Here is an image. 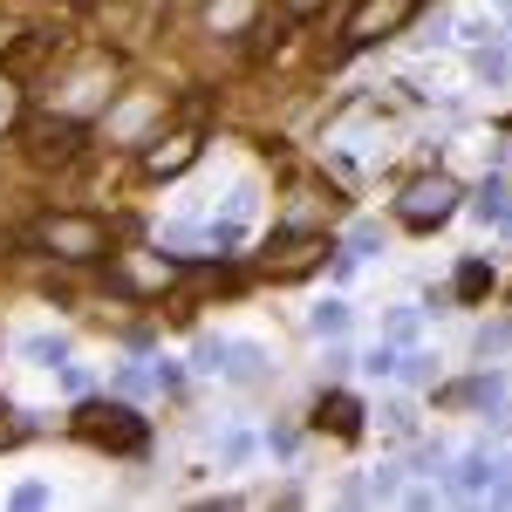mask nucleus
<instances>
[{
  "label": "nucleus",
  "mask_w": 512,
  "mask_h": 512,
  "mask_svg": "<svg viewBox=\"0 0 512 512\" xmlns=\"http://www.w3.org/2000/svg\"><path fill=\"white\" fill-rule=\"evenodd\" d=\"M28 246L48 253V260L82 267V260H103V253H110V226H103L96 212H48V219H35Z\"/></svg>",
  "instance_id": "1"
},
{
  "label": "nucleus",
  "mask_w": 512,
  "mask_h": 512,
  "mask_svg": "<svg viewBox=\"0 0 512 512\" xmlns=\"http://www.w3.org/2000/svg\"><path fill=\"white\" fill-rule=\"evenodd\" d=\"M76 431L89 437V444H103V451H123V458H137V451L151 444V424H144L130 403H82Z\"/></svg>",
  "instance_id": "2"
},
{
  "label": "nucleus",
  "mask_w": 512,
  "mask_h": 512,
  "mask_svg": "<svg viewBox=\"0 0 512 512\" xmlns=\"http://www.w3.org/2000/svg\"><path fill=\"white\" fill-rule=\"evenodd\" d=\"M171 280H178V260H171V253H151V246L110 253V294H123V301H151Z\"/></svg>",
  "instance_id": "3"
},
{
  "label": "nucleus",
  "mask_w": 512,
  "mask_h": 512,
  "mask_svg": "<svg viewBox=\"0 0 512 512\" xmlns=\"http://www.w3.org/2000/svg\"><path fill=\"white\" fill-rule=\"evenodd\" d=\"M21 144H28L35 164H76L82 151H89V123L69 117V110H48V117L21 123Z\"/></svg>",
  "instance_id": "4"
},
{
  "label": "nucleus",
  "mask_w": 512,
  "mask_h": 512,
  "mask_svg": "<svg viewBox=\"0 0 512 512\" xmlns=\"http://www.w3.org/2000/svg\"><path fill=\"white\" fill-rule=\"evenodd\" d=\"M458 185L444 178V171H431V178H417V185H403V198H396V219L410 226V233H431V226H444L451 212H458Z\"/></svg>",
  "instance_id": "5"
},
{
  "label": "nucleus",
  "mask_w": 512,
  "mask_h": 512,
  "mask_svg": "<svg viewBox=\"0 0 512 512\" xmlns=\"http://www.w3.org/2000/svg\"><path fill=\"white\" fill-rule=\"evenodd\" d=\"M417 7H424V0H362L349 14V28H342V48H369V41L403 35V28L417 21Z\"/></svg>",
  "instance_id": "6"
},
{
  "label": "nucleus",
  "mask_w": 512,
  "mask_h": 512,
  "mask_svg": "<svg viewBox=\"0 0 512 512\" xmlns=\"http://www.w3.org/2000/svg\"><path fill=\"white\" fill-rule=\"evenodd\" d=\"M328 253H335V246H328L321 233H280V239H267V274L274 280H301V274H315Z\"/></svg>",
  "instance_id": "7"
},
{
  "label": "nucleus",
  "mask_w": 512,
  "mask_h": 512,
  "mask_svg": "<svg viewBox=\"0 0 512 512\" xmlns=\"http://www.w3.org/2000/svg\"><path fill=\"white\" fill-rule=\"evenodd\" d=\"M205 137L198 130H171V137H144V178H178L185 164H198Z\"/></svg>",
  "instance_id": "8"
},
{
  "label": "nucleus",
  "mask_w": 512,
  "mask_h": 512,
  "mask_svg": "<svg viewBox=\"0 0 512 512\" xmlns=\"http://www.w3.org/2000/svg\"><path fill=\"white\" fill-rule=\"evenodd\" d=\"M212 376H226V383H267V349H253V342H226V335H219Z\"/></svg>",
  "instance_id": "9"
},
{
  "label": "nucleus",
  "mask_w": 512,
  "mask_h": 512,
  "mask_svg": "<svg viewBox=\"0 0 512 512\" xmlns=\"http://www.w3.org/2000/svg\"><path fill=\"white\" fill-rule=\"evenodd\" d=\"M315 424H321V431H335V437H355V431H362V403L342 396V390H328L315 403Z\"/></svg>",
  "instance_id": "10"
},
{
  "label": "nucleus",
  "mask_w": 512,
  "mask_h": 512,
  "mask_svg": "<svg viewBox=\"0 0 512 512\" xmlns=\"http://www.w3.org/2000/svg\"><path fill=\"white\" fill-rule=\"evenodd\" d=\"M472 212L485 219V226H506L512 233V185L506 178H485V185L472 192Z\"/></svg>",
  "instance_id": "11"
},
{
  "label": "nucleus",
  "mask_w": 512,
  "mask_h": 512,
  "mask_svg": "<svg viewBox=\"0 0 512 512\" xmlns=\"http://www.w3.org/2000/svg\"><path fill=\"white\" fill-rule=\"evenodd\" d=\"M451 492H458V499H485V492H492V451H472V458L451 472Z\"/></svg>",
  "instance_id": "12"
},
{
  "label": "nucleus",
  "mask_w": 512,
  "mask_h": 512,
  "mask_svg": "<svg viewBox=\"0 0 512 512\" xmlns=\"http://www.w3.org/2000/svg\"><path fill=\"white\" fill-rule=\"evenodd\" d=\"M21 355H28L35 369H55V362H69V335H55V328H35V335L21 342Z\"/></svg>",
  "instance_id": "13"
},
{
  "label": "nucleus",
  "mask_w": 512,
  "mask_h": 512,
  "mask_svg": "<svg viewBox=\"0 0 512 512\" xmlns=\"http://www.w3.org/2000/svg\"><path fill=\"white\" fill-rule=\"evenodd\" d=\"M308 328H315L321 342H335V335H349V308L342 301H321L315 315H308Z\"/></svg>",
  "instance_id": "14"
},
{
  "label": "nucleus",
  "mask_w": 512,
  "mask_h": 512,
  "mask_svg": "<svg viewBox=\"0 0 512 512\" xmlns=\"http://www.w3.org/2000/svg\"><path fill=\"white\" fill-rule=\"evenodd\" d=\"M451 294H465V301L492 294V267H485V260H465V267H458V280H451Z\"/></svg>",
  "instance_id": "15"
},
{
  "label": "nucleus",
  "mask_w": 512,
  "mask_h": 512,
  "mask_svg": "<svg viewBox=\"0 0 512 512\" xmlns=\"http://www.w3.org/2000/svg\"><path fill=\"white\" fill-rule=\"evenodd\" d=\"M205 21H212V28H253V0H212Z\"/></svg>",
  "instance_id": "16"
},
{
  "label": "nucleus",
  "mask_w": 512,
  "mask_h": 512,
  "mask_svg": "<svg viewBox=\"0 0 512 512\" xmlns=\"http://www.w3.org/2000/svg\"><path fill=\"white\" fill-rule=\"evenodd\" d=\"M396 376H403V383H417V390H424V383H437V355H424V349L396 355Z\"/></svg>",
  "instance_id": "17"
},
{
  "label": "nucleus",
  "mask_w": 512,
  "mask_h": 512,
  "mask_svg": "<svg viewBox=\"0 0 512 512\" xmlns=\"http://www.w3.org/2000/svg\"><path fill=\"white\" fill-rule=\"evenodd\" d=\"M376 246H383V226H355V233L342 239V260H355V267H362V260L376 253Z\"/></svg>",
  "instance_id": "18"
},
{
  "label": "nucleus",
  "mask_w": 512,
  "mask_h": 512,
  "mask_svg": "<svg viewBox=\"0 0 512 512\" xmlns=\"http://www.w3.org/2000/svg\"><path fill=\"white\" fill-rule=\"evenodd\" d=\"M383 431H390V437H417V410H410L403 396H390V403H383Z\"/></svg>",
  "instance_id": "19"
},
{
  "label": "nucleus",
  "mask_w": 512,
  "mask_h": 512,
  "mask_svg": "<svg viewBox=\"0 0 512 512\" xmlns=\"http://www.w3.org/2000/svg\"><path fill=\"white\" fill-rule=\"evenodd\" d=\"M28 431H35V424H28V417H21L14 403H0V451H14V444H28Z\"/></svg>",
  "instance_id": "20"
},
{
  "label": "nucleus",
  "mask_w": 512,
  "mask_h": 512,
  "mask_svg": "<svg viewBox=\"0 0 512 512\" xmlns=\"http://www.w3.org/2000/svg\"><path fill=\"white\" fill-rule=\"evenodd\" d=\"M478 76H485V82H506L512 76V55L499 48V41H485V48H478Z\"/></svg>",
  "instance_id": "21"
},
{
  "label": "nucleus",
  "mask_w": 512,
  "mask_h": 512,
  "mask_svg": "<svg viewBox=\"0 0 512 512\" xmlns=\"http://www.w3.org/2000/svg\"><path fill=\"white\" fill-rule=\"evenodd\" d=\"M151 110H158V96H130V103H123V117H110V137H117V130H137Z\"/></svg>",
  "instance_id": "22"
},
{
  "label": "nucleus",
  "mask_w": 512,
  "mask_h": 512,
  "mask_svg": "<svg viewBox=\"0 0 512 512\" xmlns=\"http://www.w3.org/2000/svg\"><path fill=\"white\" fill-rule=\"evenodd\" d=\"M512 349V321H485L478 328V355H506Z\"/></svg>",
  "instance_id": "23"
},
{
  "label": "nucleus",
  "mask_w": 512,
  "mask_h": 512,
  "mask_svg": "<svg viewBox=\"0 0 512 512\" xmlns=\"http://www.w3.org/2000/svg\"><path fill=\"white\" fill-rule=\"evenodd\" d=\"M417 321H424V308H396V315L383 321V342H410V335H417Z\"/></svg>",
  "instance_id": "24"
},
{
  "label": "nucleus",
  "mask_w": 512,
  "mask_h": 512,
  "mask_svg": "<svg viewBox=\"0 0 512 512\" xmlns=\"http://www.w3.org/2000/svg\"><path fill=\"white\" fill-rule=\"evenodd\" d=\"M144 390H151V369L123 362V369H117V396H144Z\"/></svg>",
  "instance_id": "25"
},
{
  "label": "nucleus",
  "mask_w": 512,
  "mask_h": 512,
  "mask_svg": "<svg viewBox=\"0 0 512 512\" xmlns=\"http://www.w3.org/2000/svg\"><path fill=\"white\" fill-rule=\"evenodd\" d=\"M362 369H369V376H396V349H390V342H376V349L362 355Z\"/></svg>",
  "instance_id": "26"
},
{
  "label": "nucleus",
  "mask_w": 512,
  "mask_h": 512,
  "mask_svg": "<svg viewBox=\"0 0 512 512\" xmlns=\"http://www.w3.org/2000/svg\"><path fill=\"white\" fill-rule=\"evenodd\" d=\"M246 451H253V437H246V431H226V437H219V458H226V465H239Z\"/></svg>",
  "instance_id": "27"
},
{
  "label": "nucleus",
  "mask_w": 512,
  "mask_h": 512,
  "mask_svg": "<svg viewBox=\"0 0 512 512\" xmlns=\"http://www.w3.org/2000/svg\"><path fill=\"white\" fill-rule=\"evenodd\" d=\"M267 451H274V458H294V451H301V437L287 431V424H274V431H267Z\"/></svg>",
  "instance_id": "28"
},
{
  "label": "nucleus",
  "mask_w": 512,
  "mask_h": 512,
  "mask_svg": "<svg viewBox=\"0 0 512 512\" xmlns=\"http://www.w3.org/2000/svg\"><path fill=\"white\" fill-rule=\"evenodd\" d=\"M492 437H512V403H499V410L485 417V444H492Z\"/></svg>",
  "instance_id": "29"
},
{
  "label": "nucleus",
  "mask_w": 512,
  "mask_h": 512,
  "mask_svg": "<svg viewBox=\"0 0 512 512\" xmlns=\"http://www.w3.org/2000/svg\"><path fill=\"white\" fill-rule=\"evenodd\" d=\"M321 7H328V0H280V14H287V21H315Z\"/></svg>",
  "instance_id": "30"
},
{
  "label": "nucleus",
  "mask_w": 512,
  "mask_h": 512,
  "mask_svg": "<svg viewBox=\"0 0 512 512\" xmlns=\"http://www.w3.org/2000/svg\"><path fill=\"white\" fill-rule=\"evenodd\" d=\"M55 376H62V390H69V396H82V390H89V376H82L76 362H55Z\"/></svg>",
  "instance_id": "31"
},
{
  "label": "nucleus",
  "mask_w": 512,
  "mask_h": 512,
  "mask_svg": "<svg viewBox=\"0 0 512 512\" xmlns=\"http://www.w3.org/2000/svg\"><path fill=\"white\" fill-rule=\"evenodd\" d=\"M14 506H48V485H14Z\"/></svg>",
  "instance_id": "32"
},
{
  "label": "nucleus",
  "mask_w": 512,
  "mask_h": 512,
  "mask_svg": "<svg viewBox=\"0 0 512 512\" xmlns=\"http://www.w3.org/2000/svg\"><path fill=\"white\" fill-rule=\"evenodd\" d=\"M7 123H14V89L0 82V130H7Z\"/></svg>",
  "instance_id": "33"
},
{
  "label": "nucleus",
  "mask_w": 512,
  "mask_h": 512,
  "mask_svg": "<svg viewBox=\"0 0 512 512\" xmlns=\"http://www.w3.org/2000/svg\"><path fill=\"white\" fill-rule=\"evenodd\" d=\"M0 55H7V28H0Z\"/></svg>",
  "instance_id": "34"
}]
</instances>
